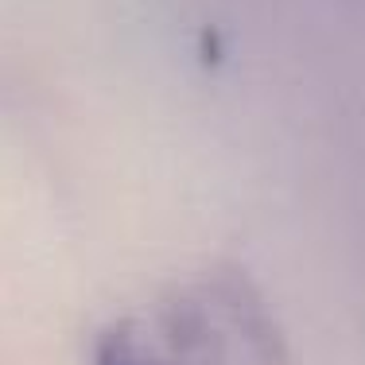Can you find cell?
I'll return each instance as SVG.
<instances>
[{
    "label": "cell",
    "mask_w": 365,
    "mask_h": 365,
    "mask_svg": "<svg viewBox=\"0 0 365 365\" xmlns=\"http://www.w3.org/2000/svg\"><path fill=\"white\" fill-rule=\"evenodd\" d=\"M93 365H179L144 330L140 319H120L93 342Z\"/></svg>",
    "instance_id": "6da1fadb"
}]
</instances>
